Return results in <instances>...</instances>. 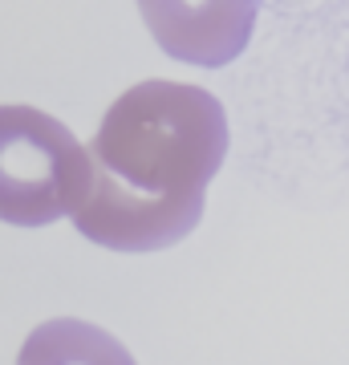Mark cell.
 I'll use <instances>...</instances> for the list:
<instances>
[{
	"instance_id": "277c9868",
	"label": "cell",
	"mask_w": 349,
	"mask_h": 365,
	"mask_svg": "<svg viewBox=\"0 0 349 365\" xmlns=\"http://www.w3.org/2000/svg\"><path fill=\"white\" fill-rule=\"evenodd\" d=\"M16 365H138L130 349L106 329L74 317L45 321L25 337Z\"/></svg>"
},
{
	"instance_id": "6da1fadb",
	"label": "cell",
	"mask_w": 349,
	"mask_h": 365,
	"mask_svg": "<svg viewBox=\"0 0 349 365\" xmlns=\"http://www.w3.org/2000/svg\"><path fill=\"white\" fill-rule=\"evenodd\" d=\"M90 191L74 227L110 252H158L195 232L207 182L228 158V114L187 81H138L86 146Z\"/></svg>"
},
{
	"instance_id": "7a4b0ae2",
	"label": "cell",
	"mask_w": 349,
	"mask_h": 365,
	"mask_svg": "<svg viewBox=\"0 0 349 365\" xmlns=\"http://www.w3.org/2000/svg\"><path fill=\"white\" fill-rule=\"evenodd\" d=\"M90 191V155L37 106H0V223L45 227Z\"/></svg>"
},
{
	"instance_id": "3957f363",
	"label": "cell",
	"mask_w": 349,
	"mask_h": 365,
	"mask_svg": "<svg viewBox=\"0 0 349 365\" xmlns=\"http://www.w3.org/2000/svg\"><path fill=\"white\" fill-rule=\"evenodd\" d=\"M138 13L167 57L220 69L248 49L256 0H138Z\"/></svg>"
}]
</instances>
